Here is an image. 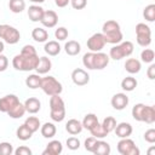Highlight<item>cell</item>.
<instances>
[{
  "mask_svg": "<svg viewBox=\"0 0 155 155\" xmlns=\"http://www.w3.org/2000/svg\"><path fill=\"white\" fill-rule=\"evenodd\" d=\"M102 34L105 39V42L111 44V45H116V44L121 42L122 39H124L120 24L114 19H109V21L103 23Z\"/></svg>",
  "mask_w": 155,
  "mask_h": 155,
  "instance_id": "cell-1",
  "label": "cell"
},
{
  "mask_svg": "<svg viewBox=\"0 0 155 155\" xmlns=\"http://www.w3.org/2000/svg\"><path fill=\"white\" fill-rule=\"evenodd\" d=\"M40 57L36 54H23L18 53L12 58V67L18 71H31L35 70Z\"/></svg>",
  "mask_w": 155,
  "mask_h": 155,
  "instance_id": "cell-2",
  "label": "cell"
},
{
  "mask_svg": "<svg viewBox=\"0 0 155 155\" xmlns=\"http://www.w3.org/2000/svg\"><path fill=\"white\" fill-rule=\"evenodd\" d=\"M50 116L54 122H62L65 119V104L59 94L50 98Z\"/></svg>",
  "mask_w": 155,
  "mask_h": 155,
  "instance_id": "cell-3",
  "label": "cell"
},
{
  "mask_svg": "<svg viewBox=\"0 0 155 155\" xmlns=\"http://www.w3.org/2000/svg\"><path fill=\"white\" fill-rule=\"evenodd\" d=\"M133 44L131 41H121L116 45H114L110 50H109V58L114 59V61H120L122 58L130 57L133 53Z\"/></svg>",
  "mask_w": 155,
  "mask_h": 155,
  "instance_id": "cell-4",
  "label": "cell"
},
{
  "mask_svg": "<svg viewBox=\"0 0 155 155\" xmlns=\"http://www.w3.org/2000/svg\"><path fill=\"white\" fill-rule=\"evenodd\" d=\"M40 88L44 91L45 94L47 96H54V94H61L63 91V86L62 84L51 75H46L44 78H41V84H40Z\"/></svg>",
  "mask_w": 155,
  "mask_h": 155,
  "instance_id": "cell-5",
  "label": "cell"
},
{
  "mask_svg": "<svg viewBox=\"0 0 155 155\" xmlns=\"http://www.w3.org/2000/svg\"><path fill=\"white\" fill-rule=\"evenodd\" d=\"M21 33L17 28L10 25V24H0V40H2L6 44L15 45L19 41Z\"/></svg>",
  "mask_w": 155,
  "mask_h": 155,
  "instance_id": "cell-6",
  "label": "cell"
},
{
  "mask_svg": "<svg viewBox=\"0 0 155 155\" xmlns=\"http://www.w3.org/2000/svg\"><path fill=\"white\" fill-rule=\"evenodd\" d=\"M136 40L142 47H148L151 44V29L145 23H138L136 25Z\"/></svg>",
  "mask_w": 155,
  "mask_h": 155,
  "instance_id": "cell-7",
  "label": "cell"
},
{
  "mask_svg": "<svg viewBox=\"0 0 155 155\" xmlns=\"http://www.w3.org/2000/svg\"><path fill=\"white\" fill-rule=\"evenodd\" d=\"M117 151L121 155H139V149L136 145V143L130 138H120L117 142Z\"/></svg>",
  "mask_w": 155,
  "mask_h": 155,
  "instance_id": "cell-8",
  "label": "cell"
},
{
  "mask_svg": "<svg viewBox=\"0 0 155 155\" xmlns=\"http://www.w3.org/2000/svg\"><path fill=\"white\" fill-rule=\"evenodd\" d=\"M105 39L103 36L102 33H94L93 35H91L88 39H87V48L91 51V52H99L104 48L105 46Z\"/></svg>",
  "mask_w": 155,
  "mask_h": 155,
  "instance_id": "cell-9",
  "label": "cell"
},
{
  "mask_svg": "<svg viewBox=\"0 0 155 155\" xmlns=\"http://www.w3.org/2000/svg\"><path fill=\"white\" fill-rule=\"evenodd\" d=\"M71 81L76 86H85L90 82V75L86 70L81 68H76L71 71Z\"/></svg>",
  "mask_w": 155,
  "mask_h": 155,
  "instance_id": "cell-10",
  "label": "cell"
},
{
  "mask_svg": "<svg viewBox=\"0 0 155 155\" xmlns=\"http://www.w3.org/2000/svg\"><path fill=\"white\" fill-rule=\"evenodd\" d=\"M17 103H19V99L16 94H13V93L6 94L0 98V111L7 114V111H10Z\"/></svg>",
  "mask_w": 155,
  "mask_h": 155,
  "instance_id": "cell-11",
  "label": "cell"
},
{
  "mask_svg": "<svg viewBox=\"0 0 155 155\" xmlns=\"http://www.w3.org/2000/svg\"><path fill=\"white\" fill-rule=\"evenodd\" d=\"M128 102H130L128 96L124 92L115 93L110 99V104L115 110H124L128 105Z\"/></svg>",
  "mask_w": 155,
  "mask_h": 155,
  "instance_id": "cell-12",
  "label": "cell"
},
{
  "mask_svg": "<svg viewBox=\"0 0 155 155\" xmlns=\"http://www.w3.org/2000/svg\"><path fill=\"white\" fill-rule=\"evenodd\" d=\"M40 23L45 27V28H54L58 23V15L53 11V10H46L44 12V16L40 21Z\"/></svg>",
  "mask_w": 155,
  "mask_h": 155,
  "instance_id": "cell-13",
  "label": "cell"
},
{
  "mask_svg": "<svg viewBox=\"0 0 155 155\" xmlns=\"http://www.w3.org/2000/svg\"><path fill=\"white\" fill-rule=\"evenodd\" d=\"M109 56L102 51L99 52H94L93 54V69L96 70H102L104 68H107V65L109 64Z\"/></svg>",
  "mask_w": 155,
  "mask_h": 155,
  "instance_id": "cell-14",
  "label": "cell"
},
{
  "mask_svg": "<svg viewBox=\"0 0 155 155\" xmlns=\"http://www.w3.org/2000/svg\"><path fill=\"white\" fill-rule=\"evenodd\" d=\"M114 131L119 138H127L132 134L133 128L130 122H120V124H116Z\"/></svg>",
  "mask_w": 155,
  "mask_h": 155,
  "instance_id": "cell-15",
  "label": "cell"
},
{
  "mask_svg": "<svg viewBox=\"0 0 155 155\" xmlns=\"http://www.w3.org/2000/svg\"><path fill=\"white\" fill-rule=\"evenodd\" d=\"M62 151H63L62 143L59 140H57V139H52L46 145L45 150L42 151V155H59Z\"/></svg>",
  "mask_w": 155,
  "mask_h": 155,
  "instance_id": "cell-16",
  "label": "cell"
},
{
  "mask_svg": "<svg viewBox=\"0 0 155 155\" xmlns=\"http://www.w3.org/2000/svg\"><path fill=\"white\" fill-rule=\"evenodd\" d=\"M23 104L25 107V111L29 113V114H36L41 109V102L36 97H29V98H27Z\"/></svg>",
  "mask_w": 155,
  "mask_h": 155,
  "instance_id": "cell-17",
  "label": "cell"
},
{
  "mask_svg": "<svg viewBox=\"0 0 155 155\" xmlns=\"http://www.w3.org/2000/svg\"><path fill=\"white\" fill-rule=\"evenodd\" d=\"M51 69H52V62H51V59H50L48 57H46V56L40 57L39 63H38V65H36V68H35L36 73L40 74V75H45V74H47Z\"/></svg>",
  "mask_w": 155,
  "mask_h": 155,
  "instance_id": "cell-18",
  "label": "cell"
},
{
  "mask_svg": "<svg viewBox=\"0 0 155 155\" xmlns=\"http://www.w3.org/2000/svg\"><path fill=\"white\" fill-rule=\"evenodd\" d=\"M142 69V63L139 59L137 58H127L126 62H125V70L133 75V74H138Z\"/></svg>",
  "mask_w": 155,
  "mask_h": 155,
  "instance_id": "cell-19",
  "label": "cell"
},
{
  "mask_svg": "<svg viewBox=\"0 0 155 155\" xmlns=\"http://www.w3.org/2000/svg\"><path fill=\"white\" fill-rule=\"evenodd\" d=\"M44 12H45V10L41 6H39L38 4H35V5L29 6V8H28V17H29V19L31 22H40L42 16H44Z\"/></svg>",
  "mask_w": 155,
  "mask_h": 155,
  "instance_id": "cell-20",
  "label": "cell"
},
{
  "mask_svg": "<svg viewBox=\"0 0 155 155\" xmlns=\"http://www.w3.org/2000/svg\"><path fill=\"white\" fill-rule=\"evenodd\" d=\"M82 130H84L82 124L76 119H70L65 124V131L71 136H76L79 133H81Z\"/></svg>",
  "mask_w": 155,
  "mask_h": 155,
  "instance_id": "cell-21",
  "label": "cell"
},
{
  "mask_svg": "<svg viewBox=\"0 0 155 155\" xmlns=\"http://www.w3.org/2000/svg\"><path fill=\"white\" fill-rule=\"evenodd\" d=\"M62 47L59 45L58 41L56 40H50V41H46L45 42V46H44V51L46 52V54L51 56V57H54L57 54H59Z\"/></svg>",
  "mask_w": 155,
  "mask_h": 155,
  "instance_id": "cell-22",
  "label": "cell"
},
{
  "mask_svg": "<svg viewBox=\"0 0 155 155\" xmlns=\"http://www.w3.org/2000/svg\"><path fill=\"white\" fill-rule=\"evenodd\" d=\"M40 132H41V136L44 138H53L56 136V132H57V128L54 126L53 122H45L44 125L40 126Z\"/></svg>",
  "mask_w": 155,
  "mask_h": 155,
  "instance_id": "cell-23",
  "label": "cell"
},
{
  "mask_svg": "<svg viewBox=\"0 0 155 155\" xmlns=\"http://www.w3.org/2000/svg\"><path fill=\"white\" fill-rule=\"evenodd\" d=\"M64 51L68 56H78L81 51V45L75 40H69L64 45Z\"/></svg>",
  "mask_w": 155,
  "mask_h": 155,
  "instance_id": "cell-24",
  "label": "cell"
},
{
  "mask_svg": "<svg viewBox=\"0 0 155 155\" xmlns=\"http://www.w3.org/2000/svg\"><path fill=\"white\" fill-rule=\"evenodd\" d=\"M31 38L36 42H46L48 40V31L44 28H34L31 30Z\"/></svg>",
  "mask_w": 155,
  "mask_h": 155,
  "instance_id": "cell-25",
  "label": "cell"
},
{
  "mask_svg": "<svg viewBox=\"0 0 155 155\" xmlns=\"http://www.w3.org/2000/svg\"><path fill=\"white\" fill-rule=\"evenodd\" d=\"M138 85V81L136 78H133L132 75L130 76H126L122 79L121 81V88L125 91V92H132Z\"/></svg>",
  "mask_w": 155,
  "mask_h": 155,
  "instance_id": "cell-26",
  "label": "cell"
},
{
  "mask_svg": "<svg viewBox=\"0 0 155 155\" xmlns=\"http://www.w3.org/2000/svg\"><path fill=\"white\" fill-rule=\"evenodd\" d=\"M40 84H41V76L40 74H30L25 78V85L28 88L35 90V88H40Z\"/></svg>",
  "mask_w": 155,
  "mask_h": 155,
  "instance_id": "cell-27",
  "label": "cell"
},
{
  "mask_svg": "<svg viewBox=\"0 0 155 155\" xmlns=\"http://www.w3.org/2000/svg\"><path fill=\"white\" fill-rule=\"evenodd\" d=\"M25 113H27V111H25L24 104L19 102V103H17L10 111H7V115H8L11 119H21L22 116H24Z\"/></svg>",
  "mask_w": 155,
  "mask_h": 155,
  "instance_id": "cell-28",
  "label": "cell"
},
{
  "mask_svg": "<svg viewBox=\"0 0 155 155\" xmlns=\"http://www.w3.org/2000/svg\"><path fill=\"white\" fill-rule=\"evenodd\" d=\"M33 134H34V133L27 127L25 124L21 125V126L17 128V131H16V136H17V138H18L19 140H23V142L29 140V139L33 137Z\"/></svg>",
  "mask_w": 155,
  "mask_h": 155,
  "instance_id": "cell-29",
  "label": "cell"
},
{
  "mask_svg": "<svg viewBox=\"0 0 155 155\" xmlns=\"http://www.w3.org/2000/svg\"><path fill=\"white\" fill-rule=\"evenodd\" d=\"M110 151H111V148H110L109 143H107L102 139L97 140V145L93 150V154H96V155H109Z\"/></svg>",
  "mask_w": 155,
  "mask_h": 155,
  "instance_id": "cell-30",
  "label": "cell"
},
{
  "mask_svg": "<svg viewBox=\"0 0 155 155\" xmlns=\"http://www.w3.org/2000/svg\"><path fill=\"white\" fill-rule=\"evenodd\" d=\"M142 122H145L149 125L155 122V108H154V105H145Z\"/></svg>",
  "mask_w": 155,
  "mask_h": 155,
  "instance_id": "cell-31",
  "label": "cell"
},
{
  "mask_svg": "<svg viewBox=\"0 0 155 155\" xmlns=\"http://www.w3.org/2000/svg\"><path fill=\"white\" fill-rule=\"evenodd\" d=\"M97 122H99V121H98V116H97L96 114H93V113L86 114V115L84 116V120L81 121L82 127L86 128V130H88V131H90Z\"/></svg>",
  "mask_w": 155,
  "mask_h": 155,
  "instance_id": "cell-32",
  "label": "cell"
},
{
  "mask_svg": "<svg viewBox=\"0 0 155 155\" xmlns=\"http://www.w3.org/2000/svg\"><path fill=\"white\" fill-rule=\"evenodd\" d=\"M8 8L13 13H21L25 10V1L24 0H10Z\"/></svg>",
  "mask_w": 155,
  "mask_h": 155,
  "instance_id": "cell-33",
  "label": "cell"
},
{
  "mask_svg": "<svg viewBox=\"0 0 155 155\" xmlns=\"http://www.w3.org/2000/svg\"><path fill=\"white\" fill-rule=\"evenodd\" d=\"M144 109H145V104H143V103H137V104H134L133 108H132V110H131L132 117H133L136 121L142 122L143 114H144Z\"/></svg>",
  "mask_w": 155,
  "mask_h": 155,
  "instance_id": "cell-34",
  "label": "cell"
},
{
  "mask_svg": "<svg viewBox=\"0 0 155 155\" xmlns=\"http://www.w3.org/2000/svg\"><path fill=\"white\" fill-rule=\"evenodd\" d=\"M90 133H91V136L96 137L97 139H103V138H105V137L109 134V133L103 128L102 124H99V122H97V124L90 130Z\"/></svg>",
  "mask_w": 155,
  "mask_h": 155,
  "instance_id": "cell-35",
  "label": "cell"
},
{
  "mask_svg": "<svg viewBox=\"0 0 155 155\" xmlns=\"http://www.w3.org/2000/svg\"><path fill=\"white\" fill-rule=\"evenodd\" d=\"M24 124L27 125V127H28L33 133H35L36 131H39V130H40V126H41V122H40L39 117H36V116H28V117L25 119Z\"/></svg>",
  "mask_w": 155,
  "mask_h": 155,
  "instance_id": "cell-36",
  "label": "cell"
},
{
  "mask_svg": "<svg viewBox=\"0 0 155 155\" xmlns=\"http://www.w3.org/2000/svg\"><path fill=\"white\" fill-rule=\"evenodd\" d=\"M143 17L148 22H154L155 21V5L150 4L144 7L143 10Z\"/></svg>",
  "mask_w": 155,
  "mask_h": 155,
  "instance_id": "cell-37",
  "label": "cell"
},
{
  "mask_svg": "<svg viewBox=\"0 0 155 155\" xmlns=\"http://www.w3.org/2000/svg\"><path fill=\"white\" fill-rule=\"evenodd\" d=\"M116 124H117V122H116L115 117H113V116H107V117H104V120L102 121V126H103V128H104L108 133H110V132L114 131Z\"/></svg>",
  "mask_w": 155,
  "mask_h": 155,
  "instance_id": "cell-38",
  "label": "cell"
},
{
  "mask_svg": "<svg viewBox=\"0 0 155 155\" xmlns=\"http://www.w3.org/2000/svg\"><path fill=\"white\" fill-rule=\"evenodd\" d=\"M154 58H155V53L151 48H145L144 47V50L140 52V61L143 63H153Z\"/></svg>",
  "mask_w": 155,
  "mask_h": 155,
  "instance_id": "cell-39",
  "label": "cell"
},
{
  "mask_svg": "<svg viewBox=\"0 0 155 155\" xmlns=\"http://www.w3.org/2000/svg\"><path fill=\"white\" fill-rule=\"evenodd\" d=\"M93 54L94 52H86L82 56V64L85 68H87L88 70H94L93 69Z\"/></svg>",
  "mask_w": 155,
  "mask_h": 155,
  "instance_id": "cell-40",
  "label": "cell"
},
{
  "mask_svg": "<svg viewBox=\"0 0 155 155\" xmlns=\"http://www.w3.org/2000/svg\"><path fill=\"white\" fill-rule=\"evenodd\" d=\"M15 151L13 145L8 142H1L0 143V155H12Z\"/></svg>",
  "mask_w": 155,
  "mask_h": 155,
  "instance_id": "cell-41",
  "label": "cell"
},
{
  "mask_svg": "<svg viewBox=\"0 0 155 155\" xmlns=\"http://www.w3.org/2000/svg\"><path fill=\"white\" fill-rule=\"evenodd\" d=\"M68 35H69V33H68V29L65 27H58L54 30V38L58 41H64L68 38Z\"/></svg>",
  "mask_w": 155,
  "mask_h": 155,
  "instance_id": "cell-42",
  "label": "cell"
},
{
  "mask_svg": "<svg viewBox=\"0 0 155 155\" xmlns=\"http://www.w3.org/2000/svg\"><path fill=\"white\" fill-rule=\"evenodd\" d=\"M65 144H67L68 149H70V150H78V149L80 148V145H81L79 138H76V137H74V136L69 137V138L67 139Z\"/></svg>",
  "mask_w": 155,
  "mask_h": 155,
  "instance_id": "cell-43",
  "label": "cell"
},
{
  "mask_svg": "<svg viewBox=\"0 0 155 155\" xmlns=\"http://www.w3.org/2000/svg\"><path fill=\"white\" fill-rule=\"evenodd\" d=\"M97 140H98V139H97L96 137H93V136L86 138V139H85V143H84L85 149H86L87 151H90V153H93V150H94V148H96V145H97Z\"/></svg>",
  "mask_w": 155,
  "mask_h": 155,
  "instance_id": "cell-44",
  "label": "cell"
},
{
  "mask_svg": "<svg viewBox=\"0 0 155 155\" xmlns=\"http://www.w3.org/2000/svg\"><path fill=\"white\" fill-rule=\"evenodd\" d=\"M69 4L74 10H82L87 6V0H70Z\"/></svg>",
  "mask_w": 155,
  "mask_h": 155,
  "instance_id": "cell-45",
  "label": "cell"
},
{
  "mask_svg": "<svg viewBox=\"0 0 155 155\" xmlns=\"http://www.w3.org/2000/svg\"><path fill=\"white\" fill-rule=\"evenodd\" d=\"M144 139H145V142H148V143H150V144L155 143V130H154V128L147 130V131L144 132Z\"/></svg>",
  "mask_w": 155,
  "mask_h": 155,
  "instance_id": "cell-46",
  "label": "cell"
},
{
  "mask_svg": "<svg viewBox=\"0 0 155 155\" xmlns=\"http://www.w3.org/2000/svg\"><path fill=\"white\" fill-rule=\"evenodd\" d=\"M13 154H15V155H31L33 151H31V149H29L28 147L21 145V147H18L17 149H15Z\"/></svg>",
  "mask_w": 155,
  "mask_h": 155,
  "instance_id": "cell-47",
  "label": "cell"
},
{
  "mask_svg": "<svg viewBox=\"0 0 155 155\" xmlns=\"http://www.w3.org/2000/svg\"><path fill=\"white\" fill-rule=\"evenodd\" d=\"M19 53H23V54H36L38 52H36V48L33 45H24Z\"/></svg>",
  "mask_w": 155,
  "mask_h": 155,
  "instance_id": "cell-48",
  "label": "cell"
},
{
  "mask_svg": "<svg viewBox=\"0 0 155 155\" xmlns=\"http://www.w3.org/2000/svg\"><path fill=\"white\" fill-rule=\"evenodd\" d=\"M7 67H8V59H7V57L5 54L0 53V73L5 71L7 69Z\"/></svg>",
  "mask_w": 155,
  "mask_h": 155,
  "instance_id": "cell-49",
  "label": "cell"
},
{
  "mask_svg": "<svg viewBox=\"0 0 155 155\" xmlns=\"http://www.w3.org/2000/svg\"><path fill=\"white\" fill-rule=\"evenodd\" d=\"M147 76L150 79V80H154L155 79V64L150 63L148 70H147Z\"/></svg>",
  "mask_w": 155,
  "mask_h": 155,
  "instance_id": "cell-50",
  "label": "cell"
},
{
  "mask_svg": "<svg viewBox=\"0 0 155 155\" xmlns=\"http://www.w3.org/2000/svg\"><path fill=\"white\" fill-rule=\"evenodd\" d=\"M69 2H70V0H54L56 6H58V7H65Z\"/></svg>",
  "mask_w": 155,
  "mask_h": 155,
  "instance_id": "cell-51",
  "label": "cell"
},
{
  "mask_svg": "<svg viewBox=\"0 0 155 155\" xmlns=\"http://www.w3.org/2000/svg\"><path fill=\"white\" fill-rule=\"evenodd\" d=\"M5 50V42L2 40H0V53H2Z\"/></svg>",
  "mask_w": 155,
  "mask_h": 155,
  "instance_id": "cell-52",
  "label": "cell"
},
{
  "mask_svg": "<svg viewBox=\"0 0 155 155\" xmlns=\"http://www.w3.org/2000/svg\"><path fill=\"white\" fill-rule=\"evenodd\" d=\"M29 1H31V2H34V4H38V5H39V4H42L45 0H29Z\"/></svg>",
  "mask_w": 155,
  "mask_h": 155,
  "instance_id": "cell-53",
  "label": "cell"
},
{
  "mask_svg": "<svg viewBox=\"0 0 155 155\" xmlns=\"http://www.w3.org/2000/svg\"><path fill=\"white\" fill-rule=\"evenodd\" d=\"M149 154H153L154 153V148H151V149H149V151H148Z\"/></svg>",
  "mask_w": 155,
  "mask_h": 155,
  "instance_id": "cell-54",
  "label": "cell"
}]
</instances>
